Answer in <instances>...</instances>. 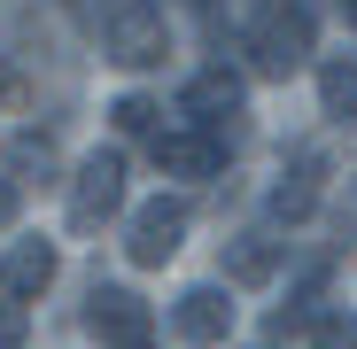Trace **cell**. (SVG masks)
<instances>
[{"mask_svg": "<svg viewBox=\"0 0 357 349\" xmlns=\"http://www.w3.org/2000/svg\"><path fill=\"white\" fill-rule=\"evenodd\" d=\"M101 54L125 63V70H155L171 54L163 8H155V0H101Z\"/></svg>", "mask_w": 357, "mask_h": 349, "instance_id": "6da1fadb", "label": "cell"}, {"mask_svg": "<svg viewBox=\"0 0 357 349\" xmlns=\"http://www.w3.org/2000/svg\"><path fill=\"white\" fill-rule=\"evenodd\" d=\"M311 39H319V24H311L303 0H272V8L249 24V63L264 78H295V70L311 63Z\"/></svg>", "mask_w": 357, "mask_h": 349, "instance_id": "7a4b0ae2", "label": "cell"}, {"mask_svg": "<svg viewBox=\"0 0 357 349\" xmlns=\"http://www.w3.org/2000/svg\"><path fill=\"white\" fill-rule=\"evenodd\" d=\"M116 210H125V155L116 148H93L78 163V179H70V225L78 233H101Z\"/></svg>", "mask_w": 357, "mask_h": 349, "instance_id": "3957f363", "label": "cell"}, {"mask_svg": "<svg viewBox=\"0 0 357 349\" xmlns=\"http://www.w3.org/2000/svg\"><path fill=\"white\" fill-rule=\"evenodd\" d=\"M187 225H195V210L178 202V194H155V202H140V210H132V225H125V256H132L140 272L171 264V256H178V241H187Z\"/></svg>", "mask_w": 357, "mask_h": 349, "instance_id": "277c9868", "label": "cell"}, {"mask_svg": "<svg viewBox=\"0 0 357 349\" xmlns=\"http://www.w3.org/2000/svg\"><path fill=\"white\" fill-rule=\"evenodd\" d=\"M86 326H93L101 349H155V311L132 287H93L86 295Z\"/></svg>", "mask_w": 357, "mask_h": 349, "instance_id": "5b68a950", "label": "cell"}, {"mask_svg": "<svg viewBox=\"0 0 357 349\" xmlns=\"http://www.w3.org/2000/svg\"><path fill=\"white\" fill-rule=\"evenodd\" d=\"M148 155H155L163 179H218V171H225V140H218V132H195V125L155 132V140H148Z\"/></svg>", "mask_w": 357, "mask_h": 349, "instance_id": "8992f818", "label": "cell"}, {"mask_svg": "<svg viewBox=\"0 0 357 349\" xmlns=\"http://www.w3.org/2000/svg\"><path fill=\"white\" fill-rule=\"evenodd\" d=\"M171 334L187 341V349H218L233 334V303H225V287H187V295L171 303Z\"/></svg>", "mask_w": 357, "mask_h": 349, "instance_id": "52a82bcc", "label": "cell"}, {"mask_svg": "<svg viewBox=\"0 0 357 349\" xmlns=\"http://www.w3.org/2000/svg\"><path fill=\"white\" fill-rule=\"evenodd\" d=\"M241 101H249V93H241V78H233V70L218 63V70L187 78V93H178V116H187L195 132H218L225 116H241Z\"/></svg>", "mask_w": 357, "mask_h": 349, "instance_id": "ba28073f", "label": "cell"}, {"mask_svg": "<svg viewBox=\"0 0 357 349\" xmlns=\"http://www.w3.org/2000/svg\"><path fill=\"white\" fill-rule=\"evenodd\" d=\"M54 272H63L54 241H16L8 256H0V295H8V303H31V295L54 287Z\"/></svg>", "mask_w": 357, "mask_h": 349, "instance_id": "9c48e42d", "label": "cell"}, {"mask_svg": "<svg viewBox=\"0 0 357 349\" xmlns=\"http://www.w3.org/2000/svg\"><path fill=\"white\" fill-rule=\"evenodd\" d=\"M319 171H326V163H319L311 148L280 171V187H272V217H280V225H303V217L319 210Z\"/></svg>", "mask_w": 357, "mask_h": 349, "instance_id": "30bf717a", "label": "cell"}, {"mask_svg": "<svg viewBox=\"0 0 357 349\" xmlns=\"http://www.w3.org/2000/svg\"><path fill=\"white\" fill-rule=\"evenodd\" d=\"M280 256H287V241H272V233H233V241H225V279L264 287L280 272Z\"/></svg>", "mask_w": 357, "mask_h": 349, "instance_id": "8fae6325", "label": "cell"}, {"mask_svg": "<svg viewBox=\"0 0 357 349\" xmlns=\"http://www.w3.org/2000/svg\"><path fill=\"white\" fill-rule=\"evenodd\" d=\"M319 109L342 116V125L357 116V54H334V63L319 70Z\"/></svg>", "mask_w": 357, "mask_h": 349, "instance_id": "7c38bea8", "label": "cell"}, {"mask_svg": "<svg viewBox=\"0 0 357 349\" xmlns=\"http://www.w3.org/2000/svg\"><path fill=\"white\" fill-rule=\"evenodd\" d=\"M319 295H326V272H303V287L272 311V334H303V326L319 318Z\"/></svg>", "mask_w": 357, "mask_h": 349, "instance_id": "4fadbf2b", "label": "cell"}, {"mask_svg": "<svg viewBox=\"0 0 357 349\" xmlns=\"http://www.w3.org/2000/svg\"><path fill=\"white\" fill-rule=\"evenodd\" d=\"M109 116H116V132H155V116H163V109H155V101H140V93H125Z\"/></svg>", "mask_w": 357, "mask_h": 349, "instance_id": "5bb4252c", "label": "cell"}, {"mask_svg": "<svg viewBox=\"0 0 357 349\" xmlns=\"http://www.w3.org/2000/svg\"><path fill=\"white\" fill-rule=\"evenodd\" d=\"M311 349H357V318H319L311 326Z\"/></svg>", "mask_w": 357, "mask_h": 349, "instance_id": "9a60e30c", "label": "cell"}, {"mask_svg": "<svg viewBox=\"0 0 357 349\" xmlns=\"http://www.w3.org/2000/svg\"><path fill=\"white\" fill-rule=\"evenodd\" d=\"M31 341V318H24V303H8L0 295V349H24Z\"/></svg>", "mask_w": 357, "mask_h": 349, "instance_id": "2e32d148", "label": "cell"}, {"mask_svg": "<svg viewBox=\"0 0 357 349\" xmlns=\"http://www.w3.org/2000/svg\"><path fill=\"white\" fill-rule=\"evenodd\" d=\"M16 163H24V171H47V163H54V140H47V132H16Z\"/></svg>", "mask_w": 357, "mask_h": 349, "instance_id": "e0dca14e", "label": "cell"}, {"mask_svg": "<svg viewBox=\"0 0 357 349\" xmlns=\"http://www.w3.org/2000/svg\"><path fill=\"white\" fill-rule=\"evenodd\" d=\"M16 202H24V194H16L8 179H0V225H8V217H16Z\"/></svg>", "mask_w": 357, "mask_h": 349, "instance_id": "ac0fdd59", "label": "cell"}, {"mask_svg": "<svg viewBox=\"0 0 357 349\" xmlns=\"http://www.w3.org/2000/svg\"><path fill=\"white\" fill-rule=\"evenodd\" d=\"M8 93H16V70H0V101H8Z\"/></svg>", "mask_w": 357, "mask_h": 349, "instance_id": "d6986e66", "label": "cell"}, {"mask_svg": "<svg viewBox=\"0 0 357 349\" xmlns=\"http://www.w3.org/2000/svg\"><path fill=\"white\" fill-rule=\"evenodd\" d=\"M342 24H349V31H357V0H342Z\"/></svg>", "mask_w": 357, "mask_h": 349, "instance_id": "ffe728a7", "label": "cell"}, {"mask_svg": "<svg viewBox=\"0 0 357 349\" xmlns=\"http://www.w3.org/2000/svg\"><path fill=\"white\" fill-rule=\"evenodd\" d=\"M187 8H202V16H210V8H218V0H187Z\"/></svg>", "mask_w": 357, "mask_h": 349, "instance_id": "44dd1931", "label": "cell"}]
</instances>
